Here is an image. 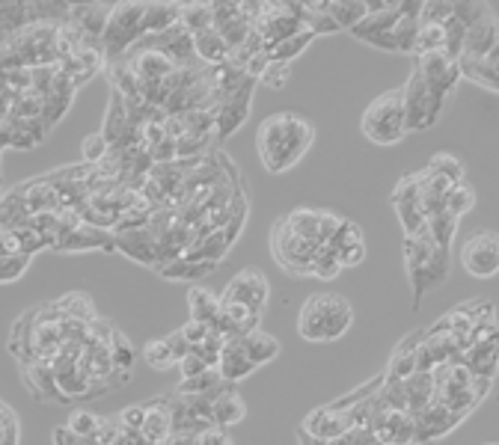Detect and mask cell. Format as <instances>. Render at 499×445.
I'll use <instances>...</instances> for the list:
<instances>
[{
    "instance_id": "57",
    "label": "cell",
    "mask_w": 499,
    "mask_h": 445,
    "mask_svg": "<svg viewBox=\"0 0 499 445\" xmlns=\"http://www.w3.org/2000/svg\"><path fill=\"white\" fill-rule=\"evenodd\" d=\"M366 262V244H360V246H348V250H342L339 253V264H342V270L345 268H357V264Z\"/></svg>"
},
{
    "instance_id": "27",
    "label": "cell",
    "mask_w": 499,
    "mask_h": 445,
    "mask_svg": "<svg viewBox=\"0 0 499 445\" xmlns=\"http://www.w3.org/2000/svg\"><path fill=\"white\" fill-rule=\"evenodd\" d=\"M182 19V4H146V15H143V36L152 33H164Z\"/></svg>"
},
{
    "instance_id": "5",
    "label": "cell",
    "mask_w": 499,
    "mask_h": 445,
    "mask_svg": "<svg viewBox=\"0 0 499 445\" xmlns=\"http://www.w3.org/2000/svg\"><path fill=\"white\" fill-rule=\"evenodd\" d=\"M443 92H434L425 83V78L413 68L408 83H404V119H408V134L410 131H425L440 119L446 107Z\"/></svg>"
},
{
    "instance_id": "52",
    "label": "cell",
    "mask_w": 499,
    "mask_h": 445,
    "mask_svg": "<svg viewBox=\"0 0 499 445\" xmlns=\"http://www.w3.org/2000/svg\"><path fill=\"white\" fill-rule=\"evenodd\" d=\"M175 368H179V371H182V380H191V378H199V374H206L211 365L197 354V350H191V354L184 356Z\"/></svg>"
},
{
    "instance_id": "16",
    "label": "cell",
    "mask_w": 499,
    "mask_h": 445,
    "mask_svg": "<svg viewBox=\"0 0 499 445\" xmlns=\"http://www.w3.org/2000/svg\"><path fill=\"white\" fill-rule=\"evenodd\" d=\"M54 250H60V253H83V250L113 253L116 250V235L105 232V229H92V226H87V222H83L81 229H74V232L63 235L60 244H57Z\"/></svg>"
},
{
    "instance_id": "51",
    "label": "cell",
    "mask_w": 499,
    "mask_h": 445,
    "mask_svg": "<svg viewBox=\"0 0 499 445\" xmlns=\"http://www.w3.org/2000/svg\"><path fill=\"white\" fill-rule=\"evenodd\" d=\"M289 74H292L289 63H268L265 74H261V83L270 90H283L285 83H289Z\"/></svg>"
},
{
    "instance_id": "2",
    "label": "cell",
    "mask_w": 499,
    "mask_h": 445,
    "mask_svg": "<svg viewBox=\"0 0 499 445\" xmlns=\"http://www.w3.org/2000/svg\"><path fill=\"white\" fill-rule=\"evenodd\" d=\"M354 309L339 294H312L298 315V332L307 341H336L351 330Z\"/></svg>"
},
{
    "instance_id": "14",
    "label": "cell",
    "mask_w": 499,
    "mask_h": 445,
    "mask_svg": "<svg viewBox=\"0 0 499 445\" xmlns=\"http://www.w3.org/2000/svg\"><path fill=\"white\" fill-rule=\"evenodd\" d=\"M496 45V15L490 12L487 19H481L479 24H472L464 39V51L458 63H481L490 57V51Z\"/></svg>"
},
{
    "instance_id": "9",
    "label": "cell",
    "mask_w": 499,
    "mask_h": 445,
    "mask_svg": "<svg viewBox=\"0 0 499 445\" xmlns=\"http://www.w3.org/2000/svg\"><path fill=\"white\" fill-rule=\"evenodd\" d=\"M417 72L425 78V83L434 92H443V96H452L455 87L461 81V66L458 59H452L446 51H431V54L417 57Z\"/></svg>"
},
{
    "instance_id": "59",
    "label": "cell",
    "mask_w": 499,
    "mask_h": 445,
    "mask_svg": "<svg viewBox=\"0 0 499 445\" xmlns=\"http://www.w3.org/2000/svg\"><path fill=\"white\" fill-rule=\"evenodd\" d=\"M160 445H197V436H193V433H175L173 431Z\"/></svg>"
},
{
    "instance_id": "56",
    "label": "cell",
    "mask_w": 499,
    "mask_h": 445,
    "mask_svg": "<svg viewBox=\"0 0 499 445\" xmlns=\"http://www.w3.org/2000/svg\"><path fill=\"white\" fill-rule=\"evenodd\" d=\"M197 445H232V436L223 431V427H214L211 425L208 431H202L197 436Z\"/></svg>"
},
{
    "instance_id": "60",
    "label": "cell",
    "mask_w": 499,
    "mask_h": 445,
    "mask_svg": "<svg viewBox=\"0 0 499 445\" xmlns=\"http://www.w3.org/2000/svg\"><path fill=\"white\" fill-rule=\"evenodd\" d=\"M298 442H300V445H333V442H324V440H316V436H309L307 431H298Z\"/></svg>"
},
{
    "instance_id": "45",
    "label": "cell",
    "mask_w": 499,
    "mask_h": 445,
    "mask_svg": "<svg viewBox=\"0 0 499 445\" xmlns=\"http://www.w3.org/2000/svg\"><path fill=\"white\" fill-rule=\"evenodd\" d=\"M110 356H113L116 371H129L134 365V347L122 332H113V339H110Z\"/></svg>"
},
{
    "instance_id": "54",
    "label": "cell",
    "mask_w": 499,
    "mask_h": 445,
    "mask_svg": "<svg viewBox=\"0 0 499 445\" xmlns=\"http://www.w3.org/2000/svg\"><path fill=\"white\" fill-rule=\"evenodd\" d=\"M333 445H384V442L378 440L371 427H351V431L345 433L342 440H336Z\"/></svg>"
},
{
    "instance_id": "40",
    "label": "cell",
    "mask_w": 499,
    "mask_h": 445,
    "mask_svg": "<svg viewBox=\"0 0 499 445\" xmlns=\"http://www.w3.org/2000/svg\"><path fill=\"white\" fill-rule=\"evenodd\" d=\"M425 169H431L434 176L449 178L452 184H461L464 182V164L455 155H446V152H437V155L428 160Z\"/></svg>"
},
{
    "instance_id": "39",
    "label": "cell",
    "mask_w": 499,
    "mask_h": 445,
    "mask_svg": "<svg viewBox=\"0 0 499 445\" xmlns=\"http://www.w3.org/2000/svg\"><path fill=\"white\" fill-rule=\"evenodd\" d=\"M431 51H446V27L440 24H419V36H417V51L413 54H431Z\"/></svg>"
},
{
    "instance_id": "4",
    "label": "cell",
    "mask_w": 499,
    "mask_h": 445,
    "mask_svg": "<svg viewBox=\"0 0 499 445\" xmlns=\"http://www.w3.org/2000/svg\"><path fill=\"white\" fill-rule=\"evenodd\" d=\"M143 15H146V4H113L107 30H105V36H101L105 57L120 59L122 54H129V51L137 45L143 39Z\"/></svg>"
},
{
    "instance_id": "8",
    "label": "cell",
    "mask_w": 499,
    "mask_h": 445,
    "mask_svg": "<svg viewBox=\"0 0 499 445\" xmlns=\"http://www.w3.org/2000/svg\"><path fill=\"white\" fill-rule=\"evenodd\" d=\"M268 297H270V282L265 273L256 268H244L241 273H235L223 291V301L244 303L256 315H261V309H265Z\"/></svg>"
},
{
    "instance_id": "3",
    "label": "cell",
    "mask_w": 499,
    "mask_h": 445,
    "mask_svg": "<svg viewBox=\"0 0 499 445\" xmlns=\"http://www.w3.org/2000/svg\"><path fill=\"white\" fill-rule=\"evenodd\" d=\"M363 134L375 145H395L408 137V119H404V87L386 90L363 110Z\"/></svg>"
},
{
    "instance_id": "50",
    "label": "cell",
    "mask_w": 499,
    "mask_h": 445,
    "mask_svg": "<svg viewBox=\"0 0 499 445\" xmlns=\"http://www.w3.org/2000/svg\"><path fill=\"white\" fill-rule=\"evenodd\" d=\"M146 416H149V407H146V404H131V407H125V410H122L120 425L125 427V431L140 433V431H143V425H146Z\"/></svg>"
},
{
    "instance_id": "38",
    "label": "cell",
    "mask_w": 499,
    "mask_h": 445,
    "mask_svg": "<svg viewBox=\"0 0 499 445\" xmlns=\"http://www.w3.org/2000/svg\"><path fill=\"white\" fill-rule=\"evenodd\" d=\"M60 312L66 315V318H74V321H83V324H92L98 318L96 309H92V303H90V297H83L81 291H74V294L69 297H63L60 303Z\"/></svg>"
},
{
    "instance_id": "47",
    "label": "cell",
    "mask_w": 499,
    "mask_h": 445,
    "mask_svg": "<svg viewBox=\"0 0 499 445\" xmlns=\"http://www.w3.org/2000/svg\"><path fill=\"white\" fill-rule=\"evenodd\" d=\"M419 193H422V178H419V173L404 176L402 182L395 184V191H393V205L419 202Z\"/></svg>"
},
{
    "instance_id": "17",
    "label": "cell",
    "mask_w": 499,
    "mask_h": 445,
    "mask_svg": "<svg viewBox=\"0 0 499 445\" xmlns=\"http://www.w3.org/2000/svg\"><path fill=\"white\" fill-rule=\"evenodd\" d=\"M110 12H113V4H72L69 21L87 39L101 42V36H105V30H107Z\"/></svg>"
},
{
    "instance_id": "46",
    "label": "cell",
    "mask_w": 499,
    "mask_h": 445,
    "mask_svg": "<svg viewBox=\"0 0 499 445\" xmlns=\"http://www.w3.org/2000/svg\"><path fill=\"white\" fill-rule=\"evenodd\" d=\"M81 149H83V160H87L90 167H98L101 160H105L110 155V143L105 140V134H90L87 140L81 143Z\"/></svg>"
},
{
    "instance_id": "55",
    "label": "cell",
    "mask_w": 499,
    "mask_h": 445,
    "mask_svg": "<svg viewBox=\"0 0 499 445\" xmlns=\"http://www.w3.org/2000/svg\"><path fill=\"white\" fill-rule=\"evenodd\" d=\"M208 332H211L208 324H199V321H188V324H184V327H182V336L191 341V347L202 345V341L208 339Z\"/></svg>"
},
{
    "instance_id": "23",
    "label": "cell",
    "mask_w": 499,
    "mask_h": 445,
    "mask_svg": "<svg viewBox=\"0 0 499 445\" xmlns=\"http://www.w3.org/2000/svg\"><path fill=\"white\" fill-rule=\"evenodd\" d=\"M422 339H425V332H413L408 336V341H402L399 347H395V354L390 359V368H386V374L395 380H408L410 374H417V350L422 345Z\"/></svg>"
},
{
    "instance_id": "44",
    "label": "cell",
    "mask_w": 499,
    "mask_h": 445,
    "mask_svg": "<svg viewBox=\"0 0 499 445\" xmlns=\"http://www.w3.org/2000/svg\"><path fill=\"white\" fill-rule=\"evenodd\" d=\"M380 398H384V404L390 410H402V413H408V386H404V380H395L386 374L384 386H380Z\"/></svg>"
},
{
    "instance_id": "15",
    "label": "cell",
    "mask_w": 499,
    "mask_h": 445,
    "mask_svg": "<svg viewBox=\"0 0 499 445\" xmlns=\"http://www.w3.org/2000/svg\"><path fill=\"white\" fill-rule=\"evenodd\" d=\"M371 431L384 445H413L417 442V418L402 413V410H390Z\"/></svg>"
},
{
    "instance_id": "36",
    "label": "cell",
    "mask_w": 499,
    "mask_h": 445,
    "mask_svg": "<svg viewBox=\"0 0 499 445\" xmlns=\"http://www.w3.org/2000/svg\"><path fill=\"white\" fill-rule=\"evenodd\" d=\"M143 359H146L152 368H158V371H167V368L179 365V359H175L170 341H167V339H152L149 345L143 347Z\"/></svg>"
},
{
    "instance_id": "32",
    "label": "cell",
    "mask_w": 499,
    "mask_h": 445,
    "mask_svg": "<svg viewBox=\"0 0 499 445\" xmlns=\"http://www.w3.org/2000/svg\"><path fill=\"white\" fill-rule=\"evenodd\" d=\"M285 222H289L292 232L303 238V241H318V222H321L318 208H294L285 214Z\"/></svg>"
},
{
    "instance_id": "30",
    "label": "cell",
    "mask_w": 499,
    "mask_h": 445,
    "mask_svg": "<svg viewBox=\"0 0 499 445\" xmlns=\"http://www.w3.org/2000/svg\"><path fill=\"white\" fill-rule=\"evenodd\" d=\"M312 42H316V33L303 27L300 33H294L292 39H285V42H280V45L270 48L268 51V59H270V63H289L292 66V59L300 57L303 51L312 45Z\"/></svg>"
},
{
    "instance_id": "20",
    "label": "cell",
    "mask_w": 499,
    "mask_h": 445,
    "mask_svg": "<svg viewBox=\"0 0 499 445\" xmlns=\"http://www.w3.org/2000/svg\"><path fill=\"white\" fill-rule=\"evenodd\" d=\"M256 368H259V365L250 363V356L244 354V347H241L238 339H235V341H226L223 354H220V363H217L220 378H223L226 383H241V380H247L250 374L256 371Z\"/></svg>"
},
{
    "instance_id": "10",
    "label": "cell",
    "mask_w": 499,
    "mask_h": 445,
    "mask_svg": "<svg viewBox=\"0 0 499 445\" xmlns=\"http://www.w3.org/2000/svg\"><path fill=\"white\" fill-rule=\"evenodd\" d=\"M351 427H354V418H351L348 410H339V407L330 404V407L312 410V413L303 418L300 431H307L309 436H316V440L336 442V440H342Z\"/></svg>"
},
{
    "instance_id": "12",
    "label": "cell",
    "mask_w": 499,
    "mask_h": 445,
    "mask_svg": "<svg viewBox=\"0 0 499 445\" xmlns=\"http://www.w3.org/2000/svg\"><path fill=\"white\" fill-rule=\"evenodd\" d=\"M408 277H410V285H413V306H419V301L428 294L431 288L443 285V282L449 279V250L437 246V253L431 255L428 264L410 270Z\"/></svg>"
},
{
    "instance_id": "43",
    "label": "cell",
    "mask_w": 499,
    "mask_h": 445,
    "mask_svg": "<svg viewBox=\"0 0 499 445\" xmlns=\"http://www.w3.org/2000/svg\"><path fill=\"white\" fill-rule=\"evenodd\" d=\"M452 19H455V4H446V0H428V4H422L419 24H440V27H446Z\"/></svg>"
},
{
    "instance_id": "41",
    "label": "cell",
    "mask_w": 499,
    "mask_h": 445,
    "mask_svg": "<svg viewBox=\"0 0 499 445\" xmlns=\"http://www.w3.org/2000/svg\"><path fill=\"white\" fill-rule=\"evenodd\" d=\"M105 425L96 413H90V410H74L69 416V425H66V431L74 433V436H87V440H96L98 427Z\"/></svg>"
},
{
    "instance_id": "53",
    "label": "cell",
    "mask_w": 499,
    "mask_h": 445,
    "mask_svg": "<svg viewBox=\"0 0 499 445\" xmlns=\"http://www.w3.org/2000/svg\"><path fill=\"white\" fill-rule=\"evenodd\" d=\"M342 217L339 214H330V211H321V222H318V241L321 244H330L336 238V232L342 229Z\"/></svg>"
},
{
    "instance_id": "18",
    "label": "cell",
    "mask_w": 499,
    "mask_h": 445,
    "mask_svg": "<svg viewBox=\"0 0 499 445\" xmlns=\"http://www.w3.org/2000/svg\"><path fill=\"white\" fill-rule=\"evenodd\" d=\"M116 250L125 253L129 259L158 268V238L149 229H137V232H122L116 235Z\"/></svg>"
},
{
    "instance_id": "37",
    "label": "cell",
    "mask_w": 499,
    "mask_h": 445,
    "mask_svg": "<svg viewBox=\"0 0 499 445\" xmlns=\"http://www.w3.org/2000/svg\"><path fill=\"white\" fill-rule=\"evenodd\" d=\"M472 208H476V191L467 184V182H461V184H455L449 196H446V211L452 214V217H464V214H470Z\"/></svg>"
},
{
    "instance_id": "24",
    "label": "cell",
    "mask_w": 499,
    "mask_h": 445,
    "mask_svg": "<svg viewBox=\"0 0 499 445\" xmlns=\"http://www.w3.org/2000/svg\"><path fill=\"white\" fill-rule=\"evenodd\" d=\"M193 42H197V59H199L202 66L217 68V66L230 63L232 51H230V45H226L223 36H220L214 27L206 30V33H199V36H193Z\"/></svg>"
},
{
    "instance_id": "26",
    "label": "cell",
    "mask_w": 499,
    "mask_h": 445,
    "mask_svg": "<svg viewBox=\"0 0 499 445\" xmlns=\"http://www.w3.org/2000/svg\"><path fill=\"white\" fill-rule=\"evenodd\" d=\"M327 12L339 24V30H354L366 21L369 4L366 0H327Z\"/></svg>"
},
{
    "instance_id": "48",
    "label": "cell",
    "mask_w": 499,
    "mask_h": 445,
    "mask_svg": "<svg viewBox=\"0 0 499 445\" xmlns=\"http://www.w3.org/2000/svg\"><path fill=\"white\" fill-rule=\"evenodd\" d=\"M360 244H366V241H363V229L357 226V222H351V220H345L342 229L336 232V238L330 241V246H333L336 253L348 250V246H360Z\"/></svg>"
},
{
    "instance_id": "29",
    "label": "cell",
    "mask_w": 499,
    "mask_h": 445,
    "mask_svg": "<svg viewBox=\"0 0 499 445\" xmlns=\"http://www.w3.org/2000/svg\"><path fill=\"white\" fill-rule=\"evenodd\" d=\"M223 378H220L217 368H208L206 374H199V378H191V380H182L179 383V398H199V395H211L217 398V392L223 389Z\"/></svg>"
},
{
    "instance_id": "13",
    "label": "cell",
    "mask_w": 499,
    "mask_h": 445,
    "mask_svg": "<svg viewBox=\"0 0 499 445\" xmlns=\"http://www.w3.org/2000/svg\"><path fill=\"white\" fill-rule=\"evenodd\" d=\"M413 418H417V442H434L440 436L449 433L455 425H461L464 416L452 413V410L443 404H431L428 410H422V413H417Z\"/></svg>"
},
{
    "instance_id": "31",
    "label": "cell",
    "mask_w": 499,
    "mask_h": 445,
    "mask_svg": "<svg viewBox=\"0 0 499 445\" xmlns=\"http://www.w3.org/2000/svg\"><path fill=\"white\" fill-rule=\"evenodd\" d=\"M179 21L191 36H199V33L214 27V12H211V4H182Z\"/></svg>"
},
{
    "instance_id": "22",
    "label": "cell",
    "mask_w": 499,
    "mask_h": 445,
    "mask_svg": "<svg viewBox=\"0 0 499 445\" xmlns=\"http://www.w3.org/2000/svg\"><path fill=\"white\" fill-rule=\"evenodd\" d=\"M188 309H191V321H199V324L214 327L217 318H220V309H223V294L197 285V288L188 291Z\"/></svg>"
},
{
    "instance_id": "1",
    "label": "cell",
    "mask_w": 499,
    "mask_h": 445,
    "mask_svg": "<svg viewBox=\"0 0 499 445\" xmlns=\"http://www.w3.org/2000/svg\"><path fill=\"white\" fill-rule=\"evenodd\" d=\"M316 131L298 113H274L259 128V155L268 173H285L307 155Z\"/></svg>"
},
{
    "instance_id": "49",
    "label": "cell",
    "mask_w": 499,
    "mask_h": 445,
    "mask_svg": "<svg viewBox=\"0 0 499 445\" xmlns=\"http://www.w3.org/2000/svg\"><path fill=\"white\" fill-rule=\"evenodd\" d=\"M487 15H490L487 4H455V21H461L467 30L472 24H479L481 19H487Z\"/></svg>"
},
{
    "instance_id": "34",
    "label": "cell",
    "mask_w": 499,
    "mask_h": 445,
    "mask_svg": "<svg viewBox=\"0 0 499 445\" xmlns=\"http://www.w3.org/2000/svg\"><path fill=\"white\" fill-rule=\"evenodd\" d=\"M303 27L312 30L316 36H321V33H339V24L330 19L327 4H303Z\"/></svg>"
},
{
    "instance_id": "11",
    "label": "cell",
    "mask_w": 499,
    "mask_h": 445,
    "mask_svg": "<svg viewBox=\"0 0 499 445\" xmlns=\"http://www.w3.org/2000/svg\"><path fill=\"white\" fill-rule=\"evenodd\" d=\"M253 87H256V81L247 78L238 90L232 92V96H226L217 105V137H220V140H226V137L235 134L244 122H247Z\"/></svg>"
},
{
    "instance_id": "42",
    "label": "cell",
    "mask_w": 499,
    "mask_h": 445,
    "mask_svg": "<svg viewBox=\"0 0 499 445\" xmlns=\"http://www.w3.org/2000/svg\"><path fill=\"white\" fill-rule=\"evenodd\" d=\"M30 259H33V255H24V253L0 255V285H6V282L21 279L24 273H27V268H30Z\"/></svg>"
},
{
    "instance_id": "33",
    "label": "cell",
    "mask_w": 499,
    "mask_h": 445,
    "mask_svg": "<svg viewBox=\"0 0 499 445\" xmlns=\"http://www.w3.org/2000/svg\"><path fill=\"white\" fill-rule=\"evenodd\" d=\"M458 217H452L449 211H437L428 217V232L431 238H434L437 246H443V250H449V246L455 244V235H458Z\"/></svg>"
},
{
    "instance_id": "58",
    "label": "cell",
    "mask_w": 499,
    "mask_h": 445,
    "mask_svg": "<svg viewBox=\"0 0 499 445\" xmlns=\"http://www.w3.org/2000/svg\"><path fill=\"white\" fill-rule=\"evenodd\" d=\"M167 341H170V347H173V354H175V359H179V363H182V359L193 350V347H191V341L182 336V330L170 332V336H167Z\"/></svg>"
},
{
    "instance_id": "28",
    "label": "cell",
    "mask_w": 499,
    "mask_h": 445,
    "mask_svg": "<svg viewBox=\"0 0 499 445\" xmlns=\"http://www.w3.org/2000/svg\"><path fill=\"white\" fill-rule=\"evenodd\" d=\"M217 268V262H188V259H175L170 264H164V268H158V273L164 279H173V282H191V279H202L208 277L211 270Z\"/></svg>"
},
{
    "instance_id": "25",
    "label": "cell",
    "mask_w": 499,
    "mask_h": 445,
    "mask_svg": "<svg viewBox=\"0 0 499 445\" xmlns=\"http://www.w3.org/2000/svg\"><path fill=\"white\" fill-rule=\"evenodd\" d=\"M238 341H241L244 354L250 356L253 365H265V363H270V359L280 356V341H277V339L270 336V332H265V330H253L250 336H244V339H238Z\"/></svg>"
},
{
    "instance_id": "35",
    "label": "cell",
    "mask_w": 499,
    "mask_h": 445,
    "mask_svg": "<svg viewBox=\"0 0 499 445\" xmlns=\"http://www.w3.org/2000/svg\"><path fill=\"white\" fill-rule=\"evenodd\" d=\"M342 273V264H339V253L333 250L330 244H321L316 259H312V277L316 279H336Z\"/></svg>"
},
{
    "instance_id": "19",
    "label": "cell",
    "mask_w": 499,
    "mask_h": 445,
    "mask_svg": "<svg viewBox=\"0 0 499 445\" xmlns=\"http://www.w3.org/2000/svg\"><path fill=\"white\" fill-rule=\"evenodd\" d=\"M247 416V404L241 401V395L235 392V383H223V389L217 392L214 404H211V418H214V427H232L238 425L241 418Z\"/></svg>"
},
{
    "instance_id": "7",
    "label": "cell",
    "mask_w": 499,
    "mask_h": 445,
    "mask_svg": "<svg viewBox=\"0 0 499 445\" xmlns=\"http://www.w3.org/2000/svg\"><path fill=\"white\" fill-rule=\"evenodd\" d=\"M461 268L476 279H490L499 273V232L479 229L461 244Z\"/></svg>"
},
{
    "instance_id": "21",
    "label": "cell",
    "mask_w": 499,
    "mask_h": 445,
    "mask_svg": "<svg viewBox=\"0 0 499 445\" xmlns=\"http://www.w3.org/2000/svg\"><path fill=\"white\" fill-rule=\"evenodd\" d=\"M146 407H149V416H146V425H143L140 436L149 445H160L167 436L173 433V407L167 398L152 401V404H146Z\"/></svg>"
},
{
    "instance_id": "6",
    "label": "cell",
    "mask_w": 499,
    "mask_h": 445,
    "mask_svg": "<svg viewBox=\"0 0 499 445\" xmlns=\"http://www.w3.org/2000/svg\"><path fill=\"white\" fill-rule=\"evenodd\" d=\"M321 241H303L292 232V226L283 220L274 222L270 229V253L294 277H312V259H316Z\"/></svg>"
}]
</instances>
